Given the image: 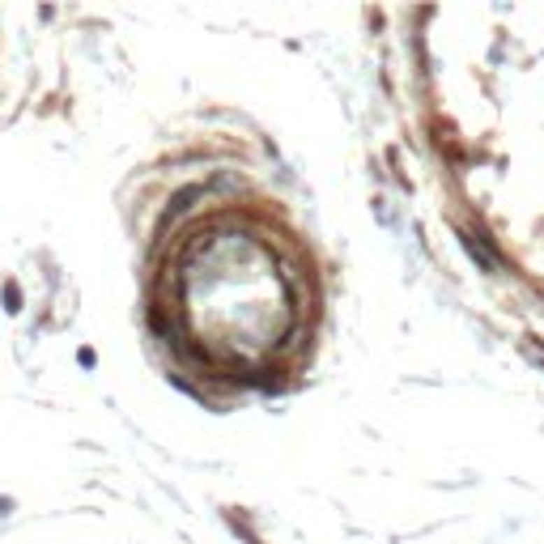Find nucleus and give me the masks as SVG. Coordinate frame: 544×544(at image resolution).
Listing matches in <instances>:
<instances>
[{"label":"nucleus","mask_w":544,"mask_h":544,"mask_svg":"<svg viewBox=\"0 0 544 544\" xmlns=\"http://www.w3.org/2000/svg\"><path fill=\"white\" fill-rule=\"evenodd\" d=\"M443 145L498 251L544 289V5L451 9Z\"/></svg>","instance_id":"obj_1"}]
</instances>
